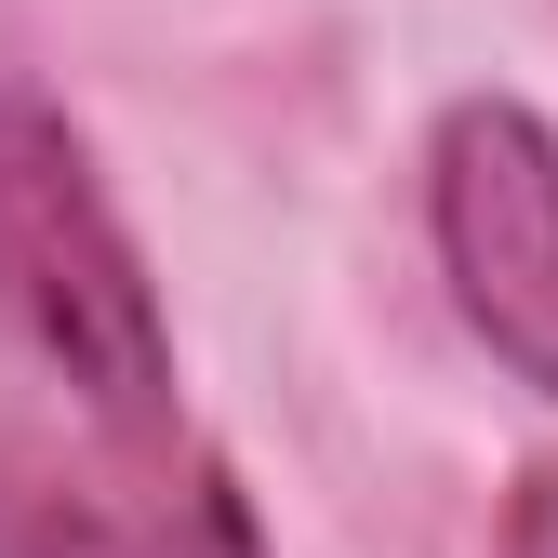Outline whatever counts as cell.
Listing matches in <instances>:
<instances>
[{
  "instance_id": "6da1fadb",
  "label": "cell",
  "mask_w": 558,
  "mask_h": 558,
  "mask_svg": "<svg viewBox=\"0 0 558 558\" xmlns=\"http://www.w3.org/2000/svg\"><path fill=\"white\" fill-rule=\"evenodd\" d=\"M0 332L66 386V412H94L120 439H173L160 293L133 266V240H120L66 107L27 66H0Z\"/></svg>"
},
{
  "instance_id": "7a4b0ae2",
  "label": "cell",
  "mask_w": 558,
  "mask_h": 558,
  "mask_svg": "<svg viewBox=\"0 0 558 558\" xmlns=\"http://www.w3.org/2000/svg\"><path fill=\"white\" fill-rule=\"evenodd\" d=\"M0 558H253V519L214 465L120 426H40L0 399Z\"/></svg>"
},
{
  "instance_id": "3957f363",
  "label": "cell",
  "mask_w": 558,
  "mask_h": 558,
  "mask_svg": "<svg viewBox=\"0 0 558 558\" xmlns=\"http://www.w3.org/2000/svg\"><path fill=\"white\" fill-rule=\"evenodd\" d=\"M439 266L493 360L558 399V133L506 94H465L439 120Z\"/></svg>"
},
{
  "instance_id": "277c9868",
  "label": "cell",
  "mask_w": 558,
  "mask_h": 558,
  "mask_svg": "<svg viewBox=\"0 0 558 558\" xmlns=\"http://www.w3.org/2000/svg\"><path fill=\"white\" fill-rule=\"evenodd\" d=\"M506 558H558V452L519 478V506H506Z\"/></svg>"
}]
</instances>
